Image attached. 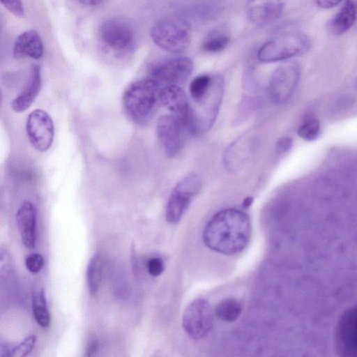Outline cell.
Wrapping results in <instances>:
<instances>
[{
    "label": "cell",
    "instance_id": "1",
    "mask_svg": "<svg viewBox=\"0 0 357 357\" xmlns=\"http://www.w3.org/2000/svg\"><path fill=\"white\" fill-rule=\"evenodd\" d=\"M250 234L249 216L241 210L227 208L217 213L208 222L203 240L210 249L232 255L245 249Z\"/></svg>",
    "mask_w": 357,
    "mask_h": 357
},
{
    "label": "cell",
    "instance_id": "2",
    "mask_svg": "<svg viewBox=\"0 0 357 357\" xmlns=\"http://www.w3.org/2000/svg\"><path fill=\"white\" fill-rule=\"evenodd\" d=\"M160 83L146 78L130 84L122 96L123 109L128 116L137 123L150 119L160 103Z\"/></svg>",
    "mask_w": 357,
    "mask_h": 357
},
{
    "label": "cell",
    "instance_id": "3",
    "mask_svg": "<svg viewBox=\"0 0 357 357\" xmlns=\"http://www.w3.org/2000/svg\"><path fill=\"white\" fill-rule=\"evenodd\" d=\"M312 46L309 36L301 31L282 33L264 43L257 53L264 63L284 61L307 52Z\"/></svg>",
    "mask_w": 357,
    "mask_h": 357
},
{
    "label": "cell",
    "instance_id": "4",
    "mask_svg": "<svg viewBox=\"0 0 357 357\" xmlns=\"http://www.w3.org/2000/svg\"><path fill=\"white\" fill-rule=\"evenodd\" d=\"M151 37L160 48L173 53H179L189 45L190 29L183 19L167 17L153 25Z\"/></svg>",
    "mask_w": 357,
    "mask_h": 357
},
{
    "label": "cell",
    "instance_id": "5",
    "mask_svg": "<svg viewBox=\"0 0 357 357\" xmlns=\"http://www.w3.org/2000/svg\"><path fill=\"white\" fill-rule=\"evenodd\" d=\"M201 188V180L195 174L186 176L178 183L170 195L166 207V219L169 222L174 224L180 221Z\"/></svg>",
    "mask_w": 357,
    "mask_h": 357
},
{
    "label": "cell",
    "instance_id": "6",
    "mask_svg": "<svg viewBox=\"0 0 357 357\" xmlns=\"http://www.w3.org/2000/svg\"><path fill=\"white\" fill-rule=\"evenodd\" d=\"M301 68L295 61L286 62L278 66L271 75L268 93L276 104L287 102L294 94L299 82Z\"/></svg>",
    "mask_w": 357,
    "mask_h": 357
},
{
    "label": "cell",
    "instance_id": "7",
    "mask_svg": "<svg viewBox=\"0 0 357 357\" xmlns=\"http://www.w3.org/2000/svg\"><path fill=\"white\" fill-rule=\"evenodd\" d=\"M193 71V63L185 56L166 58L153 63L149 69L151 78L166 85L185 82Z\"/></svg>",
    "mask_w": 357,
    "mask_h": 357
},
{
    "label": "cell",
    "instance_id": "8",
    "mask_svg": "<svg viewBox=\"0 0 357 357\" xmlns=\"http://www.w3.org/2000/svg\"><path fill=\"white\" fill-rule=\"evenodd\" d=\"M213 312L204 299L197 298L186 307L183 316V327L186 333L195 340L208 334L213 327Z\"/></svg>",
    "mask_w": 357,
    "mask_h": 357
},
{
    "label": "cell",
    "instance_id": "9",
    "mask_svg": "<svg viewBox=\"0 0 357 357\" xmlns=\"http://www.w3.org/2000/svg\"><path fill=\"white\" fill-rule=\"evenodd\" d=\"M29 141L36 150L45 152L52 146L54 127L51 116L44 110L37 109L27 117L26 124Z\"/></svg>",
    "mask_w": 357,
    "mask_h": 357
},
{
    "label": "cell",
    "instance_id": "10",
    "mask_svg": "<svg viewBox=\"0 0 357 357\" xmlns=\"http://www.w3.org/2000/svg\"><path fill=\"white\" fill-rule=\"evenodd\" d=\"M185 130L182 123L172 114L163 115L158 119L156 134L167 156L174 158L180 152Z\"/></svg>",
    "mask_w": 357,
    "mask_h": 357
},
{
    "label": "cell",
    "instance_id": "11",
    "mask_svg": "<svg viewBox=\"0 0 357 357\" xmlns=\"http://www.w3.org/2000/svg\"><path fill=\"white\" fill-rule=\"evenodd\" d=\"M335 343L342 356L357 357V303L341 317L336 328Z\"/></svg>",
    "mask_w": 357,
    "mask_h": 357
},
{
    "label": "cell",
    "instance_id": "12",
    "mask_svg": "<svg viewBox=\"0 0 357 357\" xmlns=\"http://www.w3.org/2000/svg\"><path fill=\"white\" fill-rule=\"evenodd\" d=\"M98 35L105 46L119 52L130 49L134 42V35L130 26L116 20L103 22L99 27Z\"/></svg>",
    "mask_w": 357,
    "mask_h": 357
},
{
    "label": "cell",
    "instance_id": "13",
    "mask_svg": "<svg viewBox=\"0 0 357 357\" xmlns=\"http://www.w3.org/2000/svg\"><path fill=\"white\" fill-rule=\"evenodd\" d=\"M160 102L182 123L187 131L190 103L185 91L178 85H166L160 89Z\"/></svg>",
    "mask_w": 357,
    "mask_h": 357
},
{
    "label": "cell",
    "instance_id": "14",
    "mask_svg": "<svg viewBox=\"0 0 357 357\" xmlns=\"http://www.w3.org/2000/svg\"><path fill=\"white\" fill-rule=\"evenodd\" d=\"M283 8L282 0H248L245 10L250 22L264 26L277 20Z\"/></svg>",
    "mask_w": 357,
    "mask_h": 357
},
{
    "label": "cell",
    "instance_id": "15",
    "mask_svg": "<svg viewBox=\"0 0 357 357\" xmlns=\"http://www.w3.org/2000/svg\"><path fill=\"white\" fill-rule=\"evenodd\" d=\"M36 207L29 201L24 202L16 214L17 225L22 241L29 249H33L36 245Z\"/></svg>",
    "mask_w": 357,
    "mask_h": 357
},
{
    "label": "cell",
    "instance_id": "16",
    "mask_svg": "<svg viewBox=\"0 0 357 357\" xmlns=\"http://www.w3.org/2000/svg\"><path fill=\"white\" fill-rule=\"evenodd\" d=\"M41 84L40 68L38 65L34 64L31 68L27 84L11 102L13 111L21 113L29 109L38 95Z\"/></svg>",
    "mask_w": 357,
    "mask_h": 357
},
{
    "label": "cell",
    "instance_id": "17",
    "mask_svg": "<svg viewBox=\"0 0 357 357\" xmlns=\"http://www.w3.org/2000/svg\"><path fill=\"white\" fill-rule=\"evenodd\" d=\"M43 43L40 35L33 30L22 33L15 40L13 55L16 58L40 59L43 54Z\"/></svg>",
    "mask_w": 357,
    "mask_h": 357
},
{
    "label": "cell",
    "instance_id": "18",
    "mask_svg": "<svg viewBox=\"0 0 357 357\" xmlns=\"http://www.w3.org/2000/svg\"><path fill=\"white\" fill-rule=\"evenodd\" d=\"M357 15L356 4L347 0L339 11L328 21L327 29L333 36H340L354 24Z\"/></svg>",
    "mask_w": 357,
    "mask_h": 357
},
{
    "label": "cell",
    "instance_id": "19",
    "mask_svg": "<svg viewBox=\"0 0 357 357\" xmlns=\"http://www.w3.org/2000/svg\"><path fill=\"white\" fill-rule=\"evenodd\" d=\"M103 270V259L100 252L91 258L86 270V280L91 295L96 294L100 288Z\"/></svg>",
    "mask_w": 357,
    "mask_h": 357
},
{
    "label": "cell",
    "instance_id": "20",
    "mask_svg": "<svg viewBox=\"0 0 357 357\" xmlns=\"http://www.w3.org/2000/svg\"><path fill=\"white\" fill-rule=\"evenodd\" d=\"M242 312V305L236 298H227L220 301L215 308L216 317L227 322L236 321Z\"/></svg>",
    "mask_w": 357,
    "mask_h": 357
},
{
    "label": "cell",
    "instance_id": "21",
    "mask_svg": "<svg viewBox=\"0 0 357 357\" xmlns=\"http://www.w3.org/2000/svg\"><path fill=\"white\" fill-rule=\"evenodd\" d=\"M32 310L37 324L42 328H47L50 324L51 319L43 290L36 292L33 296Z\"/></svg>",
    "mask_w": 357,
    "mask_h": 357
},
{
    "label": "cell",
    "instance_id": "22",
    "mask_svg": "<svg viewBox=\"0 0 357 357\" xmlns=\"http://www.w3.org/2000/svg\"><path fill=\"white\" fill-rule=\"evenodd\" d=\"M214 76L202 75L196 77L190 84V93L192 102L199 100L210 91Z\"/></svg>",
    "mask_w": 357,
    "mask_h": 357
},
{
    "label": "cell",
    "instance_id": "23",
    "mask_svg": "<svg viewBox=\"0 0 357 357\" xmlns=\"http://www.w3.org/2000/svg\"><path fill=\"white\" fill-rule=\"evenodd\" d=\"M229 42L227 34L214 32L209 34L203 41L202 48L204 51L215 53L223 50Z\"/></svg>",
    "mask_w": 357,
    "mask_h": 357
},
{
    "label": "cell",
    "instance_id": "24",
    "mask_svg": "<svg viewBox=\"0 0 357 357\" xmlns=\"http://www.w3.org/2000/svg\"><path fill=\"white\" fill-rule=\"evenodd\" d=\"M321 126L318 119L310 118L305 121L298 130V136L304 140L312 142L318 138Z\"/></svg>",
    "mask_w": 357,
    "mask_h": 357
},
{
    "label": "cell",
    "instance_id": "25",
    "mask_svg": "<svg viewBox=\"0 0 357 357\" xmlns=\"http://www.w3.org/2000/svg\"><path fill=\"white\" fill-rule=\"evenodd\" d=\"M36 342V336L31 335L10 350V356L24 357L27 356L33 349Z\"/></svg>",
    "mask_w": 357,
    "mask_h": 357
},
{
    "label": "cell",
    "instance_id": "26",
    "mask_svg": "<svg viewBox=\"0 0 357 357\" xmlns=\"http://www.w3.org/2000/svg\"><path fill=\"white\" fill-rule=\"evenodd\" d=\"M25 264L30 272L36 273L42 269L44 265V259L40 254L33 253L26 258Z\"/></svg>",
    "mask_w": 357,
    "mask_h": 357
},
{
    "label": "cell",
    "instance_id": "27",
    "mask_svg": "<svg viewBox=\"0 0 357 357\" xmlns=\"http://www.w3.org/2000/svg\"><path fill=\"white\" fill-rule=\"evenodd\" d=\"M4 7L17 17L24 15V8L21 0H0Z\"/></svg>",
    "mask_w": 357,
    "mask_h": 357
},
{
    "label": "cell",
    "instance_id": "28",
    "mask_svg": "<svg viewBox=\"0 0 357 357\" xmlns=\"http://www.w3.org/2000/svg\"><path fill=\"white\" fill-rule=\"evenodd\" d=\"M147 267L149 273L155 277L160 275L163 272L165 265L160 258L154 257L149 260Z\"/></svg>",
    "mask_w": 357,
    "mask_h": 357
},
{
    "label": "cell",
    "instance_id": "29",
    "mask_svg": "<svg viewBox=\"0 0 357 357\" xmlns=\"http://www.w3.org/2000/svg\"><path fill=\"white\" fill-rule=\"evenodd\" d=\"M292 145L291 139L287 137H282L278 140L276 145L277 152L280 154L288 151Z\"/></svg>",
    "mask_w": 357,
    "mask_h": 357
},
{
    "label": "cell",
    "instance_id": "30",
    "mask_svg": "<svg viewBox=\"0 0 357 357\" xmlns=\"http://www.w3.org/2000/svg\"><path fill=\"white\" fill-rule=\"evenodd\" d=\"M98 341L93 336H91L87 341L86 347V356H91L94 355L98 349Z\"/></svg>",
    "mask_w": 357,
    "mask_h": 357
},
{
    "label": "cell",
    "instance_id": "31",
    "mask_svg": "<svg viewBox=\"0 0 357 357\" xmlns=\"http://www.w3.org/2000/svg\"><path fill=\"white\" fill-rule=\"evenodd\" d=\"M342 0H315L317 5L324 9L333 8L338 5Z\"/></svg>",
    "mask_w": 357,
    "mask_h": 357
},
{
    "label": "cell",
    "instance_id": "32",
    "mask_svg": "<svg viewBox=\"0 0 357 357\" xmlns=\"http://www.w3.org/2000/svg\"><path fill=\"white\" fill-rule=\"evenodd\" d=\"M80 3L82 4H84L86 6H97L102 2H103L105 0H78Z\"/></svg>",
    "mask_w": 357,
    "mask_h": 357
},
{
    "label": "cell",
    "instance_id": "33",
    "mask_svg": "<svg viewBox=\"0 0 357 357\" xmlns=\"http://www.w3.org/2000/svg\"><path fill=\"white\" fill-rule=\"evenodd\" d=\"M252 201H253V199L252 197H247L244 199V201L243 202V206L244 208H248L249 207L252 203Z\"/></svg>",
    "mask_w": 357,
    "mask_h": 357
}]
</instances>
